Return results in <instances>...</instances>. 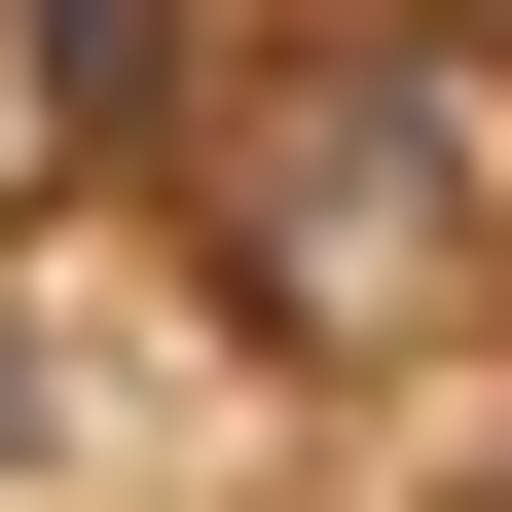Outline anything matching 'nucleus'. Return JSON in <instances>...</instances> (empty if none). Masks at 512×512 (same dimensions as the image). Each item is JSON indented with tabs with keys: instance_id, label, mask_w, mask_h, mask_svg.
<instances>
[{
	"instance_id": "nucleus-1",
	"label": "nucleus",
	"mask_w": 512,
	"mask_h": 512,
	"mask_svg": "<svg viewBox=\"0 0 512 512\" xmlns=\"http://www.w3.org/2000/svg\"><path fill=\"white\" fill-rule=\"evenodd\" d=\"M147 220L293 403H512V37L476 0H220L147 110Z\"/></svg>"
},
{
	"instance_id": "nucleus-2",
	"label": "nucleus",
	"mask_w": 512,
	"mask_h": 512,
	"mask_svg": "<svg viewBox=\"0 0 512 512\" xmlns=\"http://www.w3.org/2000/svg\"><path fill=\"white\" fill-rule=\"evenodd\" d=\"M183 37H220V0H0V183H147Z\"/></svg>"
}]
</instances>
